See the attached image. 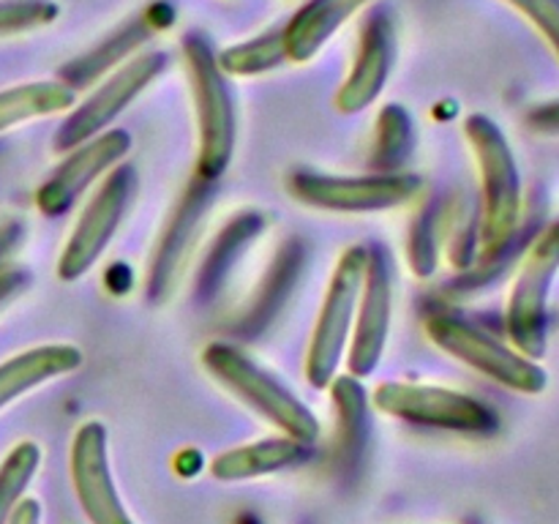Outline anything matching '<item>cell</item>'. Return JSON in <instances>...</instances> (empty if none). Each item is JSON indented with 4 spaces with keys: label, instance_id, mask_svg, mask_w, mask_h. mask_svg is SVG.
Here are the masks:
<instances>
[{
    "label": "cell",
    "instance_id": "cell-1",
    "mask_svg": "<svg viewBox=\"0 0 559 524\" xmlns=\"http://www.w3.org/2000/svg\"><path fill=\"white\" fill-rule=\"evenodd\" d=\"M464 136L480 172V260L495 262L508 251L522 222V175L500 126L486 115L464 120Z\"/></svg>",
    "mask_w": 559,
    "mask_h": 524
},
{
    "label": "cell",
    "instance_id": "cell-2",
    "mask_svg": "<svg viewBox=\"0 0 559 524\" xmlns=\"http://www.w3.org/2000/svg\"><path fill=\"white\" fill-rule=\"evenodd\" d=\"M202 364L260 418H265L293 440L314 445L320 437V420L314 418V413L249 355L227 342H213L202 353Z\"/></svg>",
    "mask_w": 559,
    "mask_h": 524
},
{
    "label": "cell",
    "instance_id": "cell-3",
    "mask_svg": "<svg viewBox=\"0 0 559 524\" xmlns=\"http://www.w3.org/2000/svg\"><path fill=\"white\" fill-rule=\"evenodd\" d=\"M183 55L200 120L197 175L202 180H216L229 167L235 153V98L216 52L202 33H189L183 38Z\"/></svg>",
    "mask_w": 559,
    "mask_h": 524
},
{
    "label": "cell",
    "instance_id": "cell-4",
    "mask_svg": "<svg viewBox=\"0 0 559 524\" xmlns=\"http://www.w3.org/2000/svg\"><path fill=\"white\" fill-rule=\"evenodd\" d=\"M559 273V222L549 224L524 254L506 306L511 347L540 360L549 344V295Z\"/></svg>",
    "mask_w": 559,
    "mask_h": 524
},
{
    "label": "cell",
    "instance_id": "cell-5",
    "mask_svg": "<svg viewBox=\"0 0 559 524\" xmlns=\"http://www.w3.org/2000/svg\"><path fill=\"white\" fill-rule=\"evenodd\" d=\"M426 333H429V338L442 353L453 355V358L467 364L469 369L480 371V374L489 377V380H495L502 388L535 396L549 382L538 360L508 347L500 338L480 331V327L462 320V317L435 314L426 322Z\"/></svg>",
    "mask_w": 559,
    "mask_h": 524
},
{
    "label": "cell",
    "instance_id": "cell-6",
    "mask_svg": "<svg viewBox=\"0 0 559 524\" xmlns=\"http://www.w3.org/2000/svg\"><path fill=\"white\" fill-rule=\"evenodd\" d=\"M366 260H369L366 246L347 249L338 260L336 271H333L331 284H328L322 309L314 322V333H311L309 355H306V377L314 388L331 385L338 364H342L349 331H353L355 309H358L360 287H364Z\"/></svg>",
    "mask_w": 559,
    "mask_h": 524
},
{
    "label": "cell",
    "instance_id": "cell-7",
    "mask_svg": "<svg viewBox=\"0 0 559 524\" xmlns=\"http://www.w3.org/2000/svg\"><path fill=\"white\" fill-rule=\"evenodd\" d=\"M374 407L399 420L459 434H491L497 429L495 409L462 391L418 382H382L374 388Z\"/></svg>",
    "mask_w": 559,
    "mask_h": 524
},
{
    "label": "cell",
    "instance_id": "cell-8",
    "mask_svg": "<svg viewBox=\"0 0 559 524\" xmlns=\"http://www.w3.org/2000/svg\"><path fill=\"white\" fill-rule=\"evenodd\" d=\"M418 175L377 172V175H325L298 169L289 175V191L298 202L320 211L371 213L404 205L420 191Z\"/></svg>",
    "mask_w": 559,
    "mask_h": 524
},
{
    "label": "cell",
    "instance_id": "cell-9",
    "mask_svg": "<svg viewBox=\"0 0 559 524\" xmlns=\"http://www.w3.org/2000/svg\"><path fill=\"white\" fill-rule=\"evenodd\" d=\"M134 194L136 169L120 164L107 175L102 189L91 196L87 207L82 211L80 222H76L74 233H71L69 243H66L63 254L58 260L60 282H76L96 265L98 257L104 254L109 240L118 233Z\"/></svg>",
    "mask_w": 559,
    "mask_h": 524
},
{
    "label": "cell",
    "instance_id": "cell-10",
    "mask_svg": "<svg viewBox=\"0 0 559 524\" xmlns=\"http://www.w3.org/2000/svg\"><path fill=\"white\" fill-rule=\"evenodd\" d=\"M167 66V55L151 49V52H142L140 58H134L131 63H126L123 69L115 71L104 85H98V91L87 98L82 107H76L69 115L60 131L55 134V151L69 153L74 147H80L82 142L93 140L96 134L107 131V126L156 80L158 74Z\"/></svg>",
    "mask_w": 559,
    "mask_h": 524
},
{
    "label": "cell",
    "instance_id": "cell-11",
    "mask_svg": "<svg viewBox=\"0 0 559 524\" xmlns=\"http://www.w3.org/2000/svg\"><path fill=\"white\" fill-rule=\"evenodd\" d=\"M71 484L91 524H134L112 480L107 429L98 420L76 429L71 442Z\"/></svg>",
    "mask_w": 559,
    "mask_h": 524
},
{
    "label": "cell",
    "instance_id": "cell-12",
    "mask_svg": "<svg viewBox=\"0 0 559 524\" xmlns=\"http://www.w3.org/2000/svg\"><path fill=\"white\" fill-rule=\"evenodd\" d=\"M393 311L391 260L382 246H371L366 260L364 287H360L358 309H355L353 342H349L347 369L353 377H369L380 366L388 344Z\"/></svg>",
    "mask_w": 559,
    "mask_h": 524
},
{
    "label": "cell",
    "instance_id": "cell-13",
    "mask_svg": "<svg viewBox=\"0 0 559 524\" xmlns=\"http://www.w3.org/2000/svg\"><path fill=\"white\" fill-rule=\"evenodd\" d=\"M129 147L131 134L126 129L102 131V134H96L93 140L82 142V145L74 147L71 156L49 175L47 183L38 189V211L49 218L69 213L71 207H74V202L85 194L87 186H91L98 175L109 172V169L129 153Z\"/></svg>",
    "mask_w": 559,
    "mask_h": 524
},
{
    "label": "cell",
    "instance_id": "cell-14",
    "mask_svg": "<svg viewBox=\"0 0 559 524\" xmlns=\"http://www.w3.org/2000/svg\"><path fill=\"white\" fill-rule=\"evenodd\" d=\"M393 60H396V27L388 11H374L360 33L353 69L336 93L338 112L355 115L371 107L391 76Z\"/></svg>",
    "mask_w": 559,
    "mask_h": 524
},
{
    "label": "cell",
    "instance_id": "cell-15",
    "mask_svg": "<svg viewBox=\"0 0 559 524\" xmlns=\"http://www.w3.org/2000/svg\"><path fill=\"white\" fill-rule=\"evenodd\" d=\"M374 0H309L282 27L284 49L293 63H309L328 41L338 33L344 22L353 20L360 9Z\"/></svg>",
    "mask_w": 559,
    "mask_h": 524
},
{
    "label": "cell",
    "instance_id": "cell-16",
    "mask_svg": "<svg viewBox=\"0 0 559 524\" xmlns=\"http://www.w3.org/2000/svg\"><path fill=\"white\" fill-rule=\"evenodd\" d=\"M311 456V445L293 440V437H271V440L249 442V445L229 448L211 462V475L222 484L262 478L278 469L304 464Z\"/></svg>",
    "mask_w": 559,
    "mask_h": 524
},
{
    "label": "cell",
    "instance_id": "cell-17",
    "mask_svg": "<svg viewBox=\"0 0 559 524\" xmlns=\"http://www.w3.org/2000/svg\"><path fill=\"white\" fill-rule=\"evenodd\" d=\"M82 349L74 344H41L0 364V409L33 388L80 369Z\"/></svg>",
    "mask_w": 559,
    "mask_h": 524
},
{
    "label": "cell",
    "instance_id": "cell-18",
    "mask_svg": "<svg viewBox=\"0 0 559 524\" xmlns=\"http://www.w3.org/2000/svg\"><path fill=\"white\" fill-rule=\"evenodd\" d=\"M76 104V91L63 80L25 82L0 91V134L25 120L66 112Z\"/></svg>",
    "mask_w": 559,
    "mask_h": 524
},
{
    "label": "cell",
    "instance_id": "cell-19",
    "mask_svg": "<svg viewBox=\"0 0 559 524\" xmlns=\"http://www.w3.org/2000/svg\"><path fill=\"white\" fill-rule=\"evenodd\" d=\"M202 207H205V194L194 191V194L186 196V202L180 205L178 216L169 224L167 238L158 246L156 262H153L151 271V295L153 298H162V293H167L169 282H173L175 271H178L180 260L186 254V240L191 238V229H194L197 218H200Z\"/></svg>",
    "mask_w": 559,
    "mask_h": 524
},
{
    "label": "cell",
    "instance_id": "cell-20",
    "mask_svg": "<svg viewBox=\"0 0 559 524\" xmlns=\"http://www.w3.org/2000/svg\"><path fill=\"white\" fill-rule=\"evenodd\" d=\"M333 404L338 409V448H342V458H355L366 442V431H369V398H366L364 385L358 377L342 374L333 377Z\"/></svg>",
    "mask_w": 559,
    "mask_h": 524
},
{
    "label": "cell",
    "instance_id": "cell-21",
    "mask_svg": "<svg viewBox=\"0 0 559 524\" xmlns=\"http://www.w3.org/2000/svg\"><path fill=\"white\" fill-rule=\"evenodd\" d=\"M147 36H151V25H147V22H131L126 31H120L118 36L104 41L102 47L91 49V52L82 55V58L71 60L63 71V82L74 87V91L82 85H91V82L98 80L109 66L118 63L126 52H131V49H134L136 44L145 41Z\"/></svg>",
    "mask_w": 559,
    "mask_h": 524
},
{
    "label": "cell",
    "instance_id": "cell-22",
    "mask_svg": "<svg viewBox=\"0 0 559 524\" xmlns=\"http://www.w3.org/2000/svg\"><path fill=\"white\" fill-rule=\"evenodd\" d=\"M218 66H222L224 74L235 76H254L273 71L276 66H282L287 58V49H284V33L271 31L260 38H249V41H240L235 47H227L222 55H216Z\"/></svg>",
    "mask_w": 559,
    "mask_h": 524
},
{
    "label": "cell",
    "instance_id": "cell-23",
    "mask_svg": "<svg viewBox=\"0 0 559 524\" xmlns=\"http://www.w3.org/2000/svg\"><path fill=\"white\" fill-rule=\"evenodd\" d=\"M38 464H41V448L31 440L11 448L9 456L3 458L0 464V524L11 522Z\"/></svg>",
    "mask_w": 559,
    "mask_h": 524
},
{
    "label": "cell",
    "instance_id": "cell-24",
    "mask_svg": "<svg viewBox=\"0 0 559 524\" xmlns=\"http://www.w3.org/2000/svg\"><path fill=\"white\" fill-rule=\"evenodd\" d=\"M262 229V218L254 216V213H246V216H238L213 243L211 257H207L205 267H202V278H200V289L202 293H213L218 287L224 276H227L229 265H233L235 257L243 251V246L249 243L254 235H260Z\"/></svg>",
    "mask_w": 559,
    "mask_h": 524
},
{
    "label": "cell",
    "instance_id": "cell-25",
    "mask_svg": "<svg viewBox=\"0 0 559 524\" xmlns=\"http://www.w3.org/2000/svg\"><path fill=\"white\" fill-rule=\"evenodd\" d=\"M409 145H413V118H409L404 107L391 104V107L382 109L380 120H377L374 164L388 172V169L396 167L407 156Z\"/></svg>",
    "mask_w": 559,
    "mask_h": 524
},
{
    "label": "cell",
    "instance_id": "cell-26",
    "mask_svg": "<svg viewBox=\"0 0 559 524\" xmlns=\"http://www.w3.org/2000/svg\"><path fill=\"white\" fill-rule=\"evenodd\" d=\"M437 222H440V211L437 207H426L413 224L409 233V265H413L415 276L426 278L435 273L437 267Z\"/></svg>",
    "mask_w": 559,
    "mask_h": 524
},
{
    "label": "cell",
    "instance_id": "cell-27",
    "mask_svg": "<svg viewBox=\"0 0 559 524\" xmlns=\"http://www.w3.org/2000/svg\"><path fill=\"white\" fill-rule=\"evenodd\" d=\"M60 14L52 0H0V33H22L44 27Z\"/></svg>",
    "mask_w": 559,
    "mask_h": 524
},
{
    "label": "cell",
    "instance_id": "cell-28",
    "mask_svg": "<svg viewBox=\"0 0 559 524\" xmlns=\"http://www.w3.org/2000/svg\"><path fill=\"white\" fill-rule=\"evenodd\" d=\"M544 36L559 60V0H502Z\"/></svg>",
    "mask_w": 559,
    "mask_h": 524
},
{
    "label": "cell",
    "instance_id": "cell-29",
    "mask_svg": "<svg viewBox=\"0 0 559 524\" xmlns=\"http://www.w3.org/2000/svg\"><path fill=\"white\" fill-rule=\"evenodd\" d=\"M527 120L533 129L544 131V134H559V98L544 104V107H535Z\"/></svg>",
    "mask_w": 559,
    "mask_h": 524
},
{
    "label": "cell",
    "instance_id": "cell-30",
    "mask_svg": "<svg viewBox=\"0 0 559 524\" xmlns=\"http://www.w3.org/2000/svg\"><path fill=\"white\" fill-rule=\"evenodd\" d=\"M9 524H41V505H38V500H22Z\"/></svg>",
    "mask_w": 559,
    "mask_h": 524
},
{
    "label": "cell",
    "instance_id": "cell-31",
    "mask_svg": "<svg viewBox=\"0 0 559 524\" xmlns=\"http://www.w3.org/2000/svg\"><path fill=\"white\" fill-rule=\"evenodd\" d=\"M20 284H22V273H14V271L0 273V303H3L14 289H20Z\"/></svg>",
    "mask_w": 559,
    "mask_h": 524
}]
</instances>
